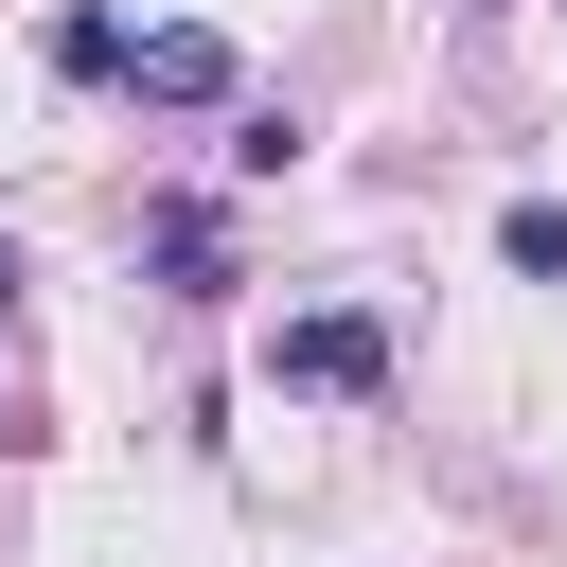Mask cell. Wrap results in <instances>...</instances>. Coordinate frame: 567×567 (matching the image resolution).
Instances as JSON below:
<instances>
[{
    "mask_svg": "<svg viewBox=\"0 0 567 567\" xmlns=\"http://www.w3.org/2000/svg\"><path fill=\"white\" fill-rule=\"evenodd\" d=\"M124 89H142V106H213V89H230V35H195V18H177V35H124Z\"/></svg>",
    "mask_w": 567,
    "mask_h": 567,
    "instance_id": "obj_2",
    "label": "cell"
},
{
    "mask_svg": "<svg viewBox=\"0 0 567 567\" xmlns=\"http://www.w3.org/2000/svg\"><path fill=\"white\" fill-rule=\"evenodd\" d=\"M53 71H71V89H89V71H124V18H106V0H71V18H53Z\"/></svg>",
    "mask_w": 567,
    "mask_h": 567,
    "instance_id": "obj_3",
    "label": "cell"
},
{
    "mask_svg": "<svg viewBox=\"0 0 567 567\" xmlns=\"http://www.w3.org/2000/svg\"><path fill=\"white\" fill-rule=\"evenodd\" d=\"M390 372V337L354 319V301H319V319H284V390H372Z\"/></svg>",
    "mask_w": 567,
    "mask_h": 567,
    "instance_id": "obj_1",
    "label": "cell"
},
{
    "mask_svg": "<svg viewBox=\"0 0 567 567\" xmlns=\"http://www.w3.org/2000/svg\"><path fill=\"white\" fill-rule=\"evenodd\" d=\"M496 248H514L532 284H567V213H549V195H514V213H496Z\"/></svg>",
    "mask_w": 567,
    "mask_h": 567,
    "instance_id": "obj_4",
    "label": "cell"
},
{
    "mask_svg": "<svg viewBox=\"0 0 567 567\" xmlns=\"http://www.w3.org/2000/svg\"><path fill=\"white\" fill-rule=\"evenodd\" d=\"M0 284H18V248H0Z\"/></svg>",
    "mask_w": 567,
    "mask_h": 567,
    "instance_id": "obj_5",
    "label": "cell"
}]
</instances>
